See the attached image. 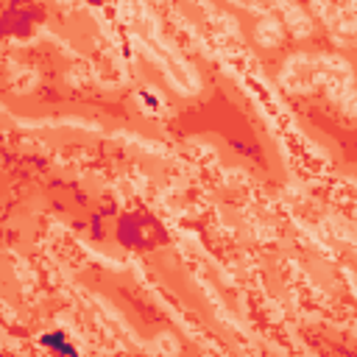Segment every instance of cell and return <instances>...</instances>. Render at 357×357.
I'll use <instances>...</instances> for the list:
<instances>
[{
	"label": "cell",
	"mask_w": 357,
	"mask_h": 357,
	"mask_svg": "<svg viewBox=\"0 0 357 357\" xmlns=\"http://www.w3.org/2000/svg\"><path fill=\"white\" fill-rule=\"evenodd\" d=\"M42 346L53 349L56 355H62V357H78V349L67 341L64 332H48V335H42Z\"/></svg>",
	"instance_id": "6da1fadb"
}]
</instances>
